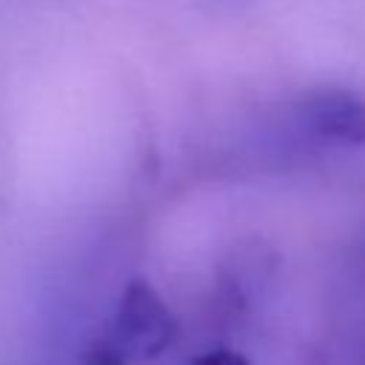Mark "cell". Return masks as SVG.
<instances>
[{
	"label": "cell",
	"mask_w": 365,
	"mask_h": 365,
	"mask_svg": "<svg viewBox=\"0 0 365 365\" xmlns=\"http://www.w3.org/2000/svg\"><path fill=\"white\" fill-rule=\"evenodd\" d=\"M191 365H251L245 356H240L237 351H228V348H217V351H208L202 356H197Z\"/></svg>",
	"instance_id": "cell-3"
},
{
	"label": "cell",
	"mask_w": 365,
	"mask_h": 365,
	"mask_svg": "<svg viewBox=\"0 0 365 365\" xmlns=\"http://www.w3.org/2000/svg\"><path fill=\"white\" fill-rule=\"evenodd\" d=\"M362 365H365V351H362Z\"/></svg>",
	"instance_id": "cell-4"
},
{
	"label": "cell",
	"mask_w": 365,
	"mask_h": 365,
	"mask_svg": "<svg viewBox=\"0 0 365 365\" xmlns=\"http://www.w3.org/2000/svg\"><path fill=\"white\" fill-rule=\"evenodd\" d=\"M311 128L328 140L362 145L365 143V100L345 88L314 91L305 103Z\"/></svg>",
	"instance_id": "cell-2"
},
{
	"label": "cell",
	"mask_w": 365,
	"mask_h": 365,
	"mask_svg": "<svg viewBox=\"0 0 365 365\" xmlns=\"http://www.w3.org/2000/svg\"><path fill=\"white\" fill-rule=\"evenodd\" d=\"M174 336V314L145 282L131 279L111 319L88 342L83 365H143L163 354Z\"/></svg>",
	"instance_id": "cell-1"
}]
</instances>
